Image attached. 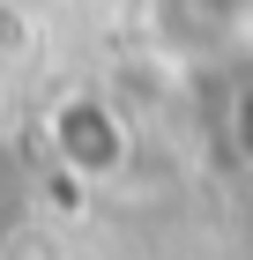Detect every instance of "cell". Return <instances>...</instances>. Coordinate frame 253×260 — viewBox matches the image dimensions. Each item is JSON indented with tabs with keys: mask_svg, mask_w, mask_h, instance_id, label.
<instances>
[{
	"mask_svg": "<svg viewBox=\"0 0 253 260\" xmlns=\"http://www.w3.org/2000/svg\"><path fill=\"white\" fill-rule=\"evenodd\" d=\"M223 134H231V156L253 171V67L231 82V104H223Z\"/></svg>",
	"mask_w": 253,
	"mask_h": 260,
	"instance_id": "cell-3",
	"label": "cell"
},
{
	"mask_svg": "<svg viewBox=\"0 0 253 260\" xmlns=\"http://www.w3.org/2000/svg\"><path fill=\"white\" fill-rule=\"evenodd\" d=\"M142 30L172 67H223L253 38V0H142Z\"/></svg>",
	"mask_w": 253,
	"mask_h": 260,
	"instance_id": "cell-1",
	"label": "cell"
},
{
	"mask_svg": "<svg viewBox=\"0 0 253 260\" xmlns=\"http://www.w3.org/2000/svg\"><path fill=\"white\" fill-rule=\"evenodd\" d=\"M52 149H60V164L75 179H112L119 164H127V149H134V134H127V119L104 97L75 89V97L52 104Z\"/></svg>",
	"mask_w": 253,
	"mask_h": 260,
	"instance_id": "cell-2",
	"label": "cell"
}]
</instances>
